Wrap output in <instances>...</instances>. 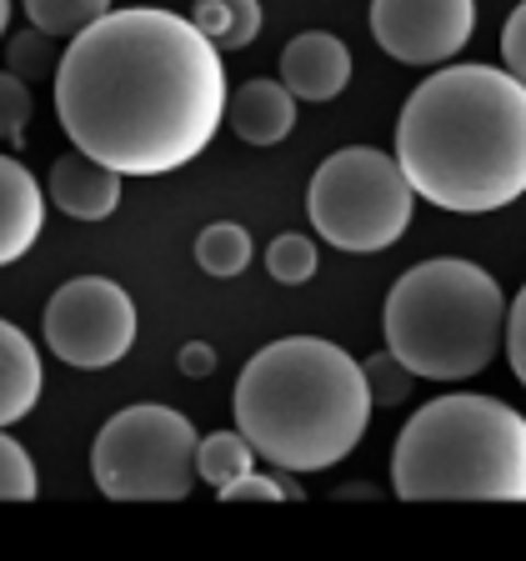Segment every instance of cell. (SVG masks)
<instances>
[{"label": "cell", "instance_id": "24", "mask_svg": "<svg viewBox=\"0 0 526 561\" xmlns=\"http://www.w3.org/2000/svg\"><path fill=\"white\" fill-rule=\"evenodd\" d=\"M506 362H512L516 381L526 386V286L516 291V301L506 306Z\"/></svg>", "mask_w": 526, "mask_h": 561}, {"label": "cell", "instance_id": "25", "mask_svg": "<svg viewBox=\"0 0 526 561\" xmlns=\"http://www.w3.org/2000/svg\"><path fill=\"white\" fill-rule=\"evenodd\" d=\"M502 60H506V70H512L516 81L526 85V0L516 5L512 15H506V31H502Z\"/></svg>", "mask_w": 526, "mask_h": 561}, {"label": "cell", "instance_id": "19", "mask_svg": "<svg viewBox=\"0 0 526 561\" xmlns=\"http://www.w3.org/2000/svg\"><path fill=\"white\" fill-rule=\"evenodd\" d=\"M316 241L301 231H281L276 241L266 245V271L271 280H281V286H306V280L316 276Z\"/></svg>", "mask_w": 526, "mask_h": 561}, {"label": "cell", "instance_id": "23", "mask_svg": "<svg viewBox=\"0 0 526 561\" xmlns=\"http://www.w3.org/2000/svg\"><path fill=\"white\" fill-rule=\"evenodd\" d=\"M306 491L286 477H256V471H245L241 481L221 486V502L226 506H241V502H301Z\"/></svg>", "mask_w": 526, "mask_h": 561}, {"label": "cell", "instance_id": "8", "mask_svg": "<svg viewBox=\"0 0 526 561\" xmlns=\"http://www.w3.org/2000/svg\"><path fill=\"white\" fill-rule=\"evenodd\" d=\"M46 346L76 371H105L136 346V301L105 276H76L46 301Z\"/></svg>", "mask_w": 526, "mask_h": 561}, {"label": "cell", "instance_id": "13", "mask_svg": "<svg viewBox=\"0 0 526 561\" xmlns=\"http://www.w3.org/2000/svg\"><path fill=\"white\" fill-rule=\"evenodd\" d=\"M226 126L245 146H281L296 126V95L286 91V81H245L226 101Z\"/></svg>", "mask_w": 526, "mask_h": 561}, {"label": "cell", "instance_id": "6", "mask_svg": "<svg viewBox=\"0 0 526 561\" xmlns=\"http://www.w3.org/2000/svg\"><path fill=\"white\" fill-rule=\"evenodd\" d=\"M411 206H416V191L397 156L371 151V146H346L327 156L306 191V216L316 236L351 256L397 245L411 226Z\"/></svg>", "mask_w": 526, "mask_h": 561}, {"label": "cell", "instance_id": "12", "mask_svg": "<svg viewBox=\"0 0 526 561\" xmlns=\"http://www.w3.org/2000/svg\"><path fill=\"white\" fill-rule=\"evenodd\" d=\"M46 231V191L15 156H0V266H11Z\"/></svg>", "mask_w": 526, "mask_h": 561}, {"label": "cell", "instance_id": "7", "mask_svg": "<svg viewBox=\"0 0 526 561\" xmlns=\"http://www.w3.org/2000/svg\"><path fill=\"white\" fill-rule=\"evenodd\" d=\"M196 426L171 407H126L91 446V477L111 502H186L196 486Z\"/></svg>", "mask_w": 526, "mask_h": 561}, {"label": "cell", "instance_id": "18", "mask_svg": "<svg viewBox=\"0 0 526 561\" xmlns=\"http://www.w3.org/2000/svg\"><path fill=\"white\" fill-rule=\"evenodd\" d=\"M25 15L41 35H81L101 15H111V0H25Z\"/></svg>", "mask_w": 526, "mask_h": 561}, {"label": "cell", "instance_id": "17", "mask_svg": "<svg viewBox=\"0 0 526 561\" xmlns=\"http://www.w3.org/2000/svg\"><path fill=\"white\" fill-rule=\"evenodd\" d=\"M196 266L206 271V276H241L245 266H251V231L236 221H216L206 226V231L196 236Z\"/></svg>", "mask_w": 526, "mask_h": 561}, {"label": "cell", "instance_id": "22", "mask_svg": "<svg viewBox=\"0 0 526 561\" xmlns=\"http://www.w3.org/2000/svg\"><path fill=\"white\" fill-rule=\"evenodd\" d=\"M0 502H35V461L0 426Z\"/></svg>", "mask_w": 526, "mask_h": 561}, {"label": "cell", "instance_id": "16", "mask_svg": "<svg viewBox=\"0 0 526 561\" xmlns=\"http://www.w3.org/2000/svg\"><path fill=\"white\" fill-rule=\"evenodd\" d=\"M251 461H256V446L245 442L241 426L236 432H210L196 442V481H210L216 491L241 481L251 471Z\"/></svg>", "mask_w": 526, "mask_h": 561}, {"label": "cell", "instance_id": "27", "mask_svg": "<svg viewBox=\"0 0 526 561\" xmlns=\"http://www.w3.org/2000/svg\"><path fill=\"white\" fill-rule=\"evenodd\" d=\"M336 496H362V502H376L371 486H346V491H336Z\"/></svg>", "mask_w": 526, "mask_h": 561}, {"label": "cell", "instance_id": "11", "mask_svg": "<svg viewBox=\"0 0 526 561\" xmlns=\"http://www.w3.org/2000/svg\"><path fill=\"white\" fill-rule=\"evenodd\" d=\"M46 191L56 210H66L70 221H105L121 206V171L105 161H91L85 151H70L50 165Z\"/></svg>", "mask_w": 526, "mask_h": 561}, {"label": "cell", "instance_id": "3", "mask_svg": "<svg viewBox=\"0 0 526 561\" xmlns=\"http://www.w3.org/2000/svg\"><path fill=\"white\" fill-rule=\"evenodd\" d=\"M371 407L362 362L321 336L261 346L231 391L236 426L281 471H327L346 461L371 426Z\"/></svg>", "mask_w": 526, "mask_h": 561}, {"label": "cell", "instance_id": "1", "mask_svg": "<svg viewBox=\"0 0 526 561\" xmlns=\"http://www.w3.org/2000/svg\"><path fill=\"white\" fill-rule=\"evenodd\" d=\"M221 50L191 15L111 11L56 66V116L76 151L121 175H165L206 151L226 121Z\"/></svg>", "mask_w": 526, "mask_h": 561}, {"label": "cell", "instance_id": "10", "mask_svg": "<svg viewBox=\"0 0 526 561\" xmlns=\"http://www.w3.org/2000/svg\"><path fill=\"white\" fill-rule=\"evenodd\" d=\"M281 81L296 101H336L351 81V50L331 31H301L281 50Z\"/></svg>", "mask_w": 526, "mask_h": 561}, {"label": "cell", "instance_id": "5", "mask_svg": "<svg viewBox=\"0 0 526 561\" xmlns=\"http://www.w3.org/2000/svg\"><path fill=\"white\" fill-rule=\"evenodd\" d=\"M386 346L421 381H467L506 341V296L491 271L461 256L411 266L386 296Z\"/></svg>", "mask_w": 526, "mask_h": 561}, {"label": "cell", "instance_id": "21", "mask_svg": "<svg viewBox=\"0 0 526 561\" xmlns=\"http://www.w3.org/2000/svg\"><path fill=\"white\" fill-rule=\"evenodd\" d=\"M25 121H31V85L15 70H0V140L11 151L25 146Z\"/></svg>", "mask_w": 526, "mask_h": 561}, {"label": "cell", "instance_id": "15", "mask_svg": "<svg viewBox=\"0 0 526 561\" xmlns=\"http://www.w3.org/2000/svg\"><path fill=\"white\" fill-rule=\"evenodd\" d=\"M191 21L216 50H245L261 35V0H196Z\"/></svg>", "mask_w": 526, "mask_h": 561}, {"label": "cell", "instance_id": "20", "mask_svg": "<svg viewBox=\"0 0 526 561\" xmlns=\"http://www.w3.org/2000/svg\"><path fill=\"white\" fill-rule=\"evenodd\" d=\"M366 386H371V401L376 407H401V401H411V366L401 362L397 351L386 346V351H376V356H366Z\"/></svg>", "mask_w": 526, "mask_h": 561}, {"label": "cell", "instance_id": "9", "mask_svg": "<svg viewBox=\"0 0 526 561\" xmlns=\"http://www.w3.org/2000/svg\"><path fill=\"white\" fill-rule=\"evenodd\" d=\"M477 0H371L376 46L401 66H442L471 41Z\"/></svg>", "mask_w": 526, "mask_h": 561}, {"label": "cell", "instance_id": "28", "mask_svg": "<svg viewBox=\"0 0 526 561\" xmlns=\"http://www.w3.org/2000/svg\"><path fill=\"white\" fill-rule=\"evenodd\" d=\"M5 25H11V0H0V41H5Z\"/></svg>", "mask_w": 526, "mask_h": 561}, {"label": "cell", "instance_id": "26", "mask_svg": "<svg viewBox=\"0 0 526 561\" xmlns=\"http://www.w3.org/2000/svg\"><path fill=\"white\" fill-rule=\"evenodd\" d=\"M175 362H181V376H191V381H201V376H210V371H216V351H210L206 341H186Z\"/></svg>", "mask_w": 526, "mask_h": 561}, {"label": "cell", "instance_id": "14", "mask_svg": "<svg viewBox=\"0 0 526 561\" xmlns=\"http://www.w3.org/2000/svg\"><path fill=\"white\" fill-rule=\"evenodd\" d=\"M41 401V356L21 327L0 321V426L25 421Z\"/></svg>", "mask_w": 526, "mask_h": 561}, {"label": "cell", "instance_id": "2", "mask_svg": "<svg viewBox=\"0 0 526 561\" xmlns=\"http://www.w3.org/2000/svg\"><path fill=\"white\" fill-rule=\"evenodd\" d=\"M397 165L436 210L481 216L526 196V85L506 66H446L397 121Z\"/></svg>", "mask_w": 526, "mask_h": 561}, {"label": "cell", "instance_id": "4", "mask_svg": "<svg viewBox=\"0 0 526 561\" xmlns=\"http://www.w3.org/2000/svg\"><path fill=\"white\" fill-rule=\"evenodd\" d=\"M401 502H526V416L496 397H436L397 432Z\"/></svg>", "mask_w": 526, "mask_h": 561}]
</instances>
